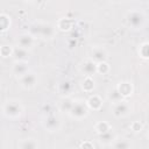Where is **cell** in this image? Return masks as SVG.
Wrapping results in <instances>:
<instances>
[{
	"label": "cell",
	"instance_id": "1",
	"mask_svg": "<svg viewBox=\"0 0 149 149\" xmlns=\"http://www.w3.org/2000/svg\"><path fill=\"white\" fill-rule=\"evenodd\" d=\"M31 36H40L43 38H49L54 35V28L49 23H37L30 28Z\"/></svg>",
	"mask_w": 149,
	"mask_h": 149
},
{
	"label": "cell",
	"instance_id": "2",
	"mask_svg": "<svg viewBox=\"0 0 149 149\" xmlns=\"http://www.w3.org/2000/svg\"><path fill=\"white\" fill-rule=\"evenodd\" d=\"M69 114L73 118L81 119L87 115V107L83 101H73V105H72Z\"/></svg>",
	"mask_w": 149,
	"mask_h": 149
},
{
	"label": "cell",
	"instance_id": "3",
	"mask_svg": "<svg viewBox=\"0 0 149 149\" xmlns=\"http://www.w3.org/2000/svg\"><path fill=\"white\" fill-rule=\"evenodd\" d=\"M127 22L133 28L142 27V24L144 23V15L142 13H140V12L133 10V12L128 13V15H127Z\"/></svg>",
	"mask_w": 149,
	"mask_h": 149
},
{
	"label": "cell",
	"instance_id": "4",
	"mask_svg": "<svg viewBox=\"0 0 149 149\" xmlns=\"http://www.w3.org/2000/svg\"><path fill=\"white\" fill-rule=\"evenodd\" d=\"M3 112L7 116H10V118H16L21 114L22 112V108L20 106V104L17 101H9L5 105V108H3Z\"/></svg>",
	"mask_w": 149,
	"mask_h": 149
},
{
	"label": "cell",
	"instance_id": "5",
	"mask_svg": "<svg viewBox=\"0 0 149 149\" xmlns=\"http://www.w3.org/2000/svg\"><path fill=\"white\" fill-rule=\"evenodd\" d=\"M37 83V77L35 73L33 72H27L24 73L22 77H21V85L24 87V88H31L36 85Z\"/></svg>",
	"mask_w": 149,
	"mask_h": 149
},
{
	"label": "cell",
	"instance_id": "6",
	"mask_svg": "<svg viewBox=\"0 0 149 149\" xmlns=\"http://www.w3.org/2000/svg\"><path fill=\"white\" fill-rule=\"evenodd\" d=\"M129 112V106L126 101H118L115 102L114 105V108H113V113L115 116H125L127 115Z\"/></svg>",
	"mask_w": 149,
	"mask_h": 149
},
{
	"label": "cell",
	"instance_id": "7",
	"mask_svg": "<svg viewBox=\"0 0 149 149\" xmlns=\"http://www.w3.org/2000/svg\"><path fill=\"white\" fill-rule=\"evenodd\" d=\"M80 70L86 76H92V74H94L97 72V63L94 61H92V59H87L81 64Z\"/></svg>",
	"mask_w": 149,
	"mask_h": 149
},
{
	"label": "cell",
	"instance_id": "8",
	"mask_svg": "<svg viewBox=\"0 0 149 149\" xmlns=\"http://www.w3.org/2000/svg\"><path fill=\"white\" fill-rule=\"evenodd\" d=\"M107 58V54L102 48H94L92 50V61L95 63H101L105 62Z\"/></svg>",
	"mask_w": 149,
	"mask_h": 149
},
{
	"label": "cell",
	"instance_id": "9",
	"mask_svg": "<svg viewBox=\"0 0 149 149\" xmlns=\"http://www.w3.org/2000/svg\"><path fill=\"white\" fill-rule=\"evenodd\" d=\"M17 43L21 48H24V49H28L33 45L34 43V37L30 35V34H23L21 35L19 38H17Z\"/></svg>",
	"mask_w": 149,
	"mask_h": 149
},
{
	"label": "cell",
	"instance_id": "10",
	"mask_svg": "<svg viewBox=\"0 0 149 149\" xmlns=\"http://www.w3.org/2000/svg\"><path fill=\"white\" fill-rule=\"evenodd\" d=\"M45 128L49 129L50 132H55L58 129V126H59V120L57 116L55 115H49L47 119H45V123H44Z\"/></svg>",
	"mask_w": 149,
	"mask_h": 149
},
{
	"label": "cell",
	"instance_id": "11",
	"mask_svg": "<svg viewBox=\"0 0 149 149\" xmlns=\"http://www.w3.org/2000/svg\"><path fill=\"white\" fill-rule=\"evenodd\" d=\"M13 56H14V58H15L16 61L23 62V61H26V59L29 57V54H28L27 49L19 47V48H15V49L13 50Z\"/></svg>",
	"mask_w": 149,
	"mask_h": 149
},
{
	"label": "cell",
	"instance_id": "12",
	"mask_svg": "<svg viewBox=\"0 0 149 149\" xmlns=\"http://www.w3.org/2000/svg\"><path fill=\"white\" fill-rule=\"evenodd\" d=\"M29 71V69H28V66L23 63V62H19V63H16L15 65H14V73L16 74V76H20V77H22L24 73H27Z\"/></svg>",
	"mask_w": 149,
	"mask_h": 149
},
{
	"label": "cell",
	"instance_id": "13",
	"mask_svg": "<svg viewBox=\"0 0 149 149\" xmlns=\"http://www.w3.org/2000/svg\"><path fill=\"white\" fill-rule=\"evenodd\" d=\"M108 99H109L111 101H113L114 104L122 100V94L119 92L118 87H116V88H113L112 91H109V93H108Z\"/></svg>",
	"mask_w": 149,
	"mask_h": 149
},
{
	"label": "cell",
	"instance_id": "14",
	"mask_svg": "<svg viewBox=\"0 0 149 149\" xmlns=\"http://www.w3.org/2000/svg\"><path fill=\"white\" fill-rule=\"evenodd\" d=\"M99 139H100V142L108 143V142H112V141L114 140V135H113V133H112V132L108 129V130H106V132L100 133Z\"/></svg>",
	"mask_w": 149,
	"mask_h": 149
},
{
	"label": "cell",
	"instance_id": "15",
	"mask_svg": "<svg viewBox=\"0 0 149 149\" xmlns=\"http://www.w3.org/2000/svg\"><path fill=\"white\" fill-rule=\"evenodd\" d=\"M73 101H74V100L69 99V98L64 99V100L61 102V109L64 111V112H68V113H69L70 109H71V107H72V105H73Z\"/></svg>",
	"mask_w": 149,
	"mask_h": 149
},
{
	"label": "cell",
	"instance_id": "16",
	"mask_svg": "<svg viewBox=\"0 0 149 149\" xmlns=\"http://www.w3.org/2000/svg\"><path fill=\"white\" fill-rule=\"evenodd\" d=\"M118 90H119V92L122 94V97H123V95H128V94L132 92V87H130V85H129L128 83H122V84L120 85V87H118Z\"/></svg>",
	"mask_w": 149,
	"mask_h": 149
},
{
	"label": "cell",
	"instance_id": "17",
	"mask_svg": "<svg viewBox=\"0 0 149 149\" xmlns=\"http://www.w3.org/2000/svg\"><path fill=\"white\" fill-rule=\"evenodd\" d=\"M116 141H118V142L113 143V147H114V148H121V149H123V148H129V147H130V144H129L128 142H126L125 140H122V141L116 140Z\"/></svg>",
	"mask_w": 149,
	"mask_h": 149
},
{
	"label": "cell",
	"instance_id": "18",
	"mask_svg": "<svg viewBox=\"0 0 149 149\" xmlns=\"http://www.w3.org/2000/svg\"><path fill=\"white\" fill-rule=\"evenodd\" d=\"M91 102H94V105L91 106V107H93L94 109H95V108H99V107L101 106V101H100V99H99L98 97H92V98L88 100V104H91Z\"/></svg>",
	"mask_w": 149,
	"mask_h": 149
},
{
	"label": "cell",
	"instance_id": "19",
	"mask_svg": "<svg viewBox=\"0 0 149 149\" xmlns=\"http://www.w3.org/2000/svg\"><path fill=\"white\" fill-rule=\"evenodd\" d=\"M97 130H98L99 133L106 132V130H108V125H107L106 122H99V123L97 125Z\"/></svg>",
	"mask_w": 149,
	"mask_h": 149
},
{
	"label": "cell",
	"instance_id": "20",
	"mask_svg": "<svg viewBox=\"0 0 149 149\" xmlns=\"http://www.w3.org/2000/svg\"><path fill=\"white\" fill-rule=\"evenodd\" d=\"M21 147H22V148H35V147H37V143L33 142V140H28V141H26L24 143H22Z\"/></svg>",
	"mask_w": 149,
	"mask_h": 149
},
{
	"label": "cell",
	"instance_id": "21",
	"mask_svg": "<svg viewBox=\"0 0 149 149\" xmlns=\"http://www.w3.org/2000/svg\"><path fill=\"white\" fill-rule=\"evenodd\" d=\"M142 48H143V51H142V57L147 58V57H148V52H147V48H148V44L146 43V44H144Z\"/></svg>",
	"mask_w": 149,
	"mask_h": 149
},
{
	"label": "cell",
	"instance_id": "22",
	"mask_svg": "<svg viewBox=\"0 0 149 149\" xmlns=\"http://www.w3.org/2000/svg\"><path fill=\"white\" fill-rule=\"evenodd\" d=\"M28 1H33V0H28Z\"/></svg>",
	"mask_w": 149,
	"mask_h": 149
}]
</instances>
